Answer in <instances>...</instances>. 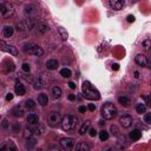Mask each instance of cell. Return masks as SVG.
I'll use <instances>...</instances> for the list:
<instances>
[{
  "label": "cell",
  "instance_id": "1",
  "mask_svg": "<svg viewBox=\"0 0 151 151\" xmlns=\"http://www.w3.org/2000/svg\"><path fill=\"white\" fill-rule=\"evenodd\" d=\"M81 91H83V94L86 99H90V100H98L100 98V93L99 91L93 86L91 85L90 81H84L83 85H81Z\"/></svg>",
  "mask_w": 151,
  "mask_h": 151
},
{
  "label": "cell",
  "instance_id": "2",
  "mask_svg": "<svg viewBox=\"0 0 151 151\" xmlns=\"http://www.w3.org/2000/svg\"><path fill=\"white\" fill-rule=\"evenodd\" d=\"M60 125L61 129L64 131H70V130H74L78 125V118L73 114H66L61 118L60 120Z\"/></svg>",
  "mask_w": 151,
  "mask_h": 151
},
{
  "label": "cell",
  "instance_id": "3",
  "mask_svg": "<svg viewBox=\"0 0 151 151\" xmlns=\"http://www.w3.org/2000/svg\"><path fill=\"white\" fill-rule=\"evenodd\" d=\"M100 113L101 116L105 118V119H113L116 116H117V107L112 104V103H105L103 106H101V110H100Z\"/></svg>",
  "mask_w": 151,
  "mask_h": 151
},
{
  "label": "cell",
  "instance_id": "4",
  "mask_svg": "<svg viewBox=\"0 0 151 151\" xmlns=\"http://www.w3.org/2000/svg\"><path fill=\"white\" fill-rule=\"evenodd\" d=\"M25 51H26V52H28L29 54L35 55V57H40V55H42V54H44L42 48H41L39 45L34 44V42H29V44L25 45Z\"/></svg>",
  "mask_w": 151,
  "mask_h": 151
},
{
  "label": "cell",
  "instance_id": "5",
  "mask_svg": "<svg viewBox=\"0 0 151 151\" xmlns=\"http://www.w3.org/2000/svg\"><path fill=\"white\" fill-rule=\"evenodd\" d=\"M61 118H60V113L57 112V111H51L47 116V124L50 126H57L59 123H60Z\"/></svg>",
  "mask_w": 151,
  "mask_h": 151
},
{
  "label": "cell",
  "instance_id": "6",
  "mask_svg": "<svg viewBox=\"0 0 151 151\" xmlns=\"http://www.w3.org/2000/svg\"><path fill=\"white\" fill-rule=\"evenodd\" d=\"M60 146L65 151H70L74 146V139L72 137H64V138L60 139Z\"/></svg>",
  "mask_w": 151,
  "mask_h": 151
},
{
  "label": "cell",
  "instance_id": "7",
  "mask_svg": "<svg viewBox=\"0 0 151 151\" xmlns=\"http://www.w3.org/2000/svg\"><path fill=\"white\" fill-rule=\"evenodd\" d=\"M0 50L1 51H5V52H7V53H9L12 55H18L17 47H14L13 45H9V44H7L5 41H0Z\"/></svg>",
  "mask_w": 151,
  "mask_h": 151
},
{
  "label": "cell",
  "instance_id": "8",
  "mask_svg": "<svg viewBox=\"0 0 151 151\" xmlns=\"http://www.w3.org/2000/svg\"><path fill=\"white\" fill-rule=\"evenodd\" d=\"M119 123L123 127H130L132 125V117L130 114H123L119 118Z\"/></svg>",
  "mask_w": 151,
  "mask_h": 151
},
{
  "label": "cell",
  "instance_id": "9",
  "mask_svg": "<svg viewBox=\"0 0 151 151\" xmlns=\"http://www.w3.org/2000/svg\"><path fill=\"white\" fill-rule=\"evenodd\" d=\"M0 151H18V149L12 140H7L0 146Z\"/></svg>",
  "mask_w": 151,
  "mask_h": 151
},
{
  "label": "cell",
  "instance_id": "10",
  "mask_svg": "<svg viewBox=\"0 0 151 151\" xmlns=\"http://www.w3.org/2000/svg\"><path fill=\"white\" fill-rule=\"evenodd\" d=\"M14 91H15V93H17L18 96H24V94L26 93V88H25V86H24L20 81H17V83H15Z\"/></svg>",
  "mask_w": 151,
  "mask_h": 151
},
{
  "label": "cell",
  "instance_id": "11",
  "mask_svg": "<svg viewBox=\"0 0 151 151\" xmlns=\"http://www.w3.org/2000/svg\"><path fill=\"white\" fill-rule=\"evenodd\" d=\"M110 6L113 8V9H122L124 7V1L123 0H110Z\"/></svg>",
  "mask_w": 151,
  "mask_h": 151
},
{
  "label": "cell",
  "instance_id": "12",
  "mask_svg": "<svg viewBox=\"0 0 151 151\" xmlns=\"http://www.w3.org/2000/svg\"><path fill=\"white\" fill-rule=\"evenodd\" d=\"M34 27L37 28V33H39V34H44L45 32L48 31V26L44 22H38V24H35Z\"/></svg>",
  "mask_w": 151,
  "mask_h": 151
},
{
  "label": "cell",
  "instance_id": "13",
  "mask_svg": "<svg viewBox=\"0 0 151 151\" xmlns=\"http://www.w3.org/2000/svg\"><path fill=\"white\" fill-rule=\"evenodd\" d=\"M134 60H136V63L139 66H145L147 64V59H146V57L144 54H137L136 58H134Z\"/></svg>",
  "mask_w": 151,
  "mask_h": 151
},
{
  "label": "cell",
  "instance_id": "14",
  "mask_svg": "<svg viewBox=\"0 0 151 151\" xmlns=\"http://www.w3.org/2000/svg\"><path fill=\"white\" fill-rule=\"evenodd\" d=\"M27 123H28V124H32V125L38 124V123H39V116L35 114V113L28 114V117H27Z\"/></svg>",
  "mask_w": 151,
  "mask_h": 151
},
{
  "label": "cell",
  "instance_id": "15",
  "mask_svg": "<svg viewBox=\"0 0 151 151\" xmlns=\"http://www.w3.org/2000/svg\"><path fill=\"white\" fill-rule=\"evenodd\" d=\"M90 127H91V120H86V122L81 125V127L79 129V134H85V133L90 130Z\"/></svg>",
  "mask_w": 151,
  "mask_h": 151
},
{
  "label": "cell",
  "instance_id": "16",
  "mask_svg": "<svg viewBox=\"0 0 151 151\" xmlns=\"http://www.w3.org/2000/svg\"><path fill=\"white\" fill-rule=\"evenodd\" d=\"M35 144H37V139L29 137V138H27V140H26V143H25V147H26L27 150H32V149L35 146Z\"/></svg>",
  "mask_w": 151,
  "mask_h": 151
},
{
  "label": "cell",
  "instance_id": "17",
  "mask_svg": "<svg viewBox=\"0 0 151 151\" xmlns=\"http://www.w3.org/2000/svg\"><path fill=\"white\" fill-rule=\"evenodd\" d=\"M76 151H90V146L85 142H80L76 145Z\"/></svg>",
  "mask_w": 151,
  "mask_h": 151
},
{
  "label": "cell",
  "instance_id": "18",
  "mask_svg": "<svg viewBox=\"0 0 151 151\" xmlns=\"http://www.w3.org/2000/svg\"><path fill=\"white\" fill-rule=\"evenodd\" d=\"M32 130V132L34 133V134H41L42 132H44V125L42 124H34V126L31 129Z\"/></svg>",
  "mask_w": 151,
  "mask_h": 151
},
{
  "label": "cell",
  "instance_id": "19",
  "mask_svg": "<svg viewBox=\"0 0 151 151\" xmlns=\"http://www.w3.org/2000/svg\"><path fill=\"white\" fill-rule=\"evenodd\" d=\"M38 103H39L41 106H45V105L48 103V97H47V94L40 93V94L38 96Z\"/></svg>",
  "mask_w": 151,
  "mask_h": 151
},
{
  "label": "cell",
  "instance_id": "20",
  "mask_svg": "<svg viewBox=\"0 0 151 151\" xmlns=\"http://www.w3.org/2000/svg\"><path fill=\"white\" fill-rule=\"evenodd\" d=\"M117 144H118V147H119V149H125V147L127 146V139H126V137H125V136H120V137L118 138Z\"/></svg>",
  "mask_w": 151,
  "mask_h": 151
},
{
  "label": "cell",
  "instance_id": "21",
  "mask_svg": "<svg viewBox=\"0 0 151 151\" xmlns=\"http://www.w3.org/2000/svg\"><path fill=\"white\" fill-rule=\"evenodd\" d=\"M2 14H4V17H5V18L12 17V15L14 14V9H13V7H12L11 5H9V6H5V9H4Z\"/></svg>",
  "mask_w": 151,
  "mask_h": 151
},
{
  "label": "cell",
  "instance_id": "22",
  "mask_svg": "<svg viewBox=\"0 0 151 151\" xmlns=\"http://www.w3.org/2000/svg\"><path fill=\"white\" fill-rule=\"evenodd\" d=\"M46 67L48 70H55L58 67V61L55 59H50L46 61Z\"/></svg>",
  "mask_w": 151,
  "mask_h": 151
},
{
  "label": "cell",
  "instance_id": "23",
  "mask_svg": "<svg viewBox=\"0 0 151 151\" xmlns=\"http://www.w3.org/2000/svg\"><path fill=\"white\" fill-rule=\"evenodd\" d=\"M33 86H34V88H37V90H39V88H41V87L44 86V80L41 79L40 76H38V77L34 79V81H33Z\"/></svg>",
  "mask_w": 151,
  "mask_h": 151
},
{
  "label": "cell",
  "instance_id": "24",
  "mask_svg": "<svg viewBox=\"0 0 151 151\" xmlns=\"http://www.w3.org/2000/svg\"><path fill=\"white\" fill-rule=\"evenodd\" d=\"M12 113H13V116H14V117L20 118V117H22V116H24V110L18 105V106H15V107L12 110Z\"/></svg>",
  "mask_w": 151,
  "mask_h": 151
},
{
  "label": "cell",
  "instance_id": "25",
  "mask_svg": "<svg viewBox=\"0 0 151 151\" xmlns=\"http://www.w3.org/2000/svg\"><path fill=\"white\" fill-rule=\"evenodd\" d=\"M142 137V131H139V130H132L131 132H130V138L132 139V140H138L139 138Z\"/></svg>",
  "mask_w": 151,
  "mask_h": 151
},
{
  "label": "cell",
  "instance_id": "26",
  "mask_svg": "<svg viewBox=\"0 0 151 151\" xmlns=\"http://www.w3.org/2000/svg\"><path fill=\"white\" fill-rule=\"evenodd\" d=\"M118 101H119V104H122V105H123V106H125V107L130 106V104H131L130 98H127V97H125V96L119 97V98H118Z\"/></svg>",
  "mask_w": 151,
  "mask_h": 151
},
{
  "label": "cell",
  "instance_id": "27",
  "mask_svg": "<svg viewBox=\"0 0 151 151\" xmlns=\"http://www.w3.org/2000/svg\"><path fill=\"white\" fill-rule=\"evenodd\" d=\"M52 94H53V98H54V99L60 98V96H61V90H60V87L53 86V87H52Z\"/></svg>",
  "mask_w": 151,
  "mask_h": 151
},
{
  "label": "cell",
  "instance_id": "28",
  "mask_svg": "<svg viewBox=\"0 0 151 151\" xmlns=\"http://www.w3.org/2000/svg\"><path fill=\"white\" fill-rule=\"evenodd\" d=\"M2 33H4V35L7 37V38L12 37V34H13V27H11V26H5L4 29H2Z\"/></svg>",
  "mask_w": 151,
  "mask_h": 151
},
{
  "label": "cell",
  "instance_id": "29",
  "mask_svg": "<svg viewBox=\"0 0 151 151\" xmlns=\"http://www.w3.org/2000/svg\"><path fill=\"white\" fill-rule=\"evenodd\" d=\"M58 32H59V34H60V37H61V39L63 40H67V38H68V34H67V32H66V29L64 28V27H58Z\"/></svg>",
  "mask_w": 151,
  "mask_h": 151
},
{
  "label": "cell",
  "instance_id": "30",
  "mask_svg": "<svg viewBox=\"0 0 151 151\" xmlns=\"http://www.w3.org/2000/svg\"><path fill=\"white\" fill-rule=\"evenodd\" d=\"M136 111H137V113H139V114L145 113V111H146V105L143 104V103L137 104V106H136Z\"/></svg>",
  "mask_w": 151,
  "mask_h": 151
},
{
  "label": "cell",
  "instance_id": "31",
  "mask_svg": "<svg viewBox=\"0 0 151 151\" xmlns=\"http://www.w3.org/2000/svg\"><path fill=\"white\" fill-rule=\"evenodd\" d=\"M25 106H26V109H27V110H34L37 105H35L34 100H32V99H27V100H26V103H25Z\"/></svg>",
  "mask_w": 151,
  "mask_h": 151
},
{
  "label": "cell",
  "instance_id": "32",
  "mask_svg": "<svg viewBox=\"0 0 151 151\" xmlns=\"http://www.w3.org/2000/svg\"><path fill=\"white\" fill-rule=\"evenodd\" d=\"M60 74L63 76V77H65V78H70L71 76H72V72H71V70L70 68H63L61 71H60Z\"/></svg>",
  "mask_w": 151,
  "mask_h": 151
},
{
  "label": "cell",
  "instance_id": "33",
  "mask_svg": "<svg viewBox=\"0 0 151 151\" xmlns=\"http://www.w3.org/2000/svg\"><path fill=\"white\" fill-rule=\"evenodd\" d=\"M99 138H100V140H107L109 133H107L105 130H101V131L99 132Z\"/></svg>",
  "mask_w": 151,
  "mask_h": 151
},
{
  "label": "cell",
  "instance_id": "34",
  "mask_svg": "<svg viewBox=\"0 0 151 151\" xmlns=\"http://www.w3.org/2000/svg\"><path fill=\"white\" fill-rule=\"evenodd\" d=\"M110 131H111V133H112L113 136H118V134H119V129H118L116 125H112V126L110 127Z\"/></svg>",
  "mask_w": 151,
  "mask_h": 151
},
{
  "label": "cell",
  "instance_id": "35",
  "mask_svg": "<svg viewBox=\"0 0 151 151\" xmlns=\"http://www.w3.org/2000/svg\"><path fill=\"white\" fill-rule=\"evenodd\" d=\"M29 68H31V67H29V65H28L27 63H24V64L21 65V70H22L24 72H26V73L29 72Z\"/></svg>",
  "mask_w": 151,
  "mask_h": 151
},
{
  "label": "cell",
  "instance_id": "36",
  "mask_svg": "<svg viewBox=\"0 0 151 151\" xmlns=\"http://www.w3.org/2000/svg\"><path fill=\"white\" fill-rule=\"evenodd\" d=\"M24 134H25V137H26V138H29V137L33 134V132H32V130H31V129L26 127V129H25V133H24Z\"/></svg>",
  "mask_w": 151,
  "mask_h": 151
},
{
  "label": "cell",
  "instance_id": "37",
  "mask_svg": "<svg viewBox=\"0 0 151 151\" xmlns=\"http://www.w3.org/2000/svg\"><path fill=\"white\" fill-rule=\"evenodd\" d=\"M150 44H151V41H150V39H146L144 42H143V47H144V50H149V47H150Z\"/></svg>",
  "mask_w": 151,
  "mask_h": 151
},
{
  "label": "cell",
  "instance_id": "38",
  "mask_svg": "<svg viewBox=\"0 0 151 151\" xmlns=\"http://www.w3.org/2000/svg\"><path fill=\"white\" fill-rule=\"evenodd\" d=\"M144 120L146 124H150L151 123V113H146L145 117H144Z\"/></svg>",
  "mask_w": 151,
  "mask_h": 151
},
{
  "label": "cell",
  "instance_id": "39",
  "mask_svg": "<svg viewBox=\"0 0 151 151\" xmlns=\"http://www.w3.org/2000/svg\"><path fill=\"white\" fill-rule=\"evenodd\" d=\"M48 151H60V147H59V145H52V146H50V149H48Z\"/></svg>",
  "mask_w": 151,
  "mask_h": 151
},
{
  "label": "cell",
  "instance_id": "40",
  "mask_svg": "<svg viewBox=\"0 0 151 151\" xmlns=\"http://www.w3.org/2000/svg\"><path fill=\"white\" fill-rule=\"evenodd\" d=\"M88 132H90V136H91V137H94V136L97 134L96 129H90V130H88Z\"/></svg>",
  "mask_w": 151,
  "mask_h": 151
},
{
  "label": "cell",
  "instance_id": "41",
  "mask_svg": "<svg viewBox=\"0 0 151 151\" xmlns=\"http://www.w3.org/2000/svg\"><path fill=\"white\" fill-rule=\"evenodd\" d=\"M12 99H13V94H12L11 92H8V93L6 94V100H8V101H9V100H12Z\"/></svg>",
  "mask_w": 151,
  "mask_h": 151
},
{
  "label": "cell",
  "instance_id": "42",
  "mask_svg": "<svg viewBox=\"0 0 151 151\" xmlns=\"http://www.w3.org/2000/svg\"><path fill=\"white\" fill-rule=\"evenodd\" d=\"M78 110H79V112H80V113H85L87 109H86L85 106H79V107H78Z\"/></svg>",
  "mask_w": 151,
  "mask_h": 151
},
{
  "label": "cell",
  "instance_id": "43",
  "mask_svg": "<svg viewBox=\"0 0 151 151\" xmlns=\"http://www.w3.org/2000/svg\"><path fill=\"white\" fill-rule=\"evenodd\" d=\"M19 130H20V125H19V124H14V125H13V131H14V132H18Z\"/></svg>",
  "mask_w": 151,
  "mask_h": 151
},
{
  "label": "cell",
  "instance_id": "44",
  "mask_svg": "<svg viewBox=\"0 0 151 151\" xmlns=\"http://www.w3.org/2000/svg\"><path fill=\"white\" fill-rule=\"evenodd\" d=\"M126 19H127V21H129V22H133V21H134V17H133V15H131V14H130V15H127V18H126Z\"/></svg>",
  "mask_w": 151,
  "mask_h": 151
},
{
  "label": "cell",
  "instance_id": "45",
  "mask_svg": "<svg viewBox=\"0 0 151 151\" xmlns=\"http://www.w3.org/2000/svg\"><path fill=\"white\" fill-rule=\"evenodd\" d=\"M2 127H4L5 130H6L7 127H8V122H7L6 119H4V122H2Z\"/></svg>",
  "mask_w": 151,
  "mask_h": 151
},
{
  "label": "cell",
  "instance_id": "46",
  "mask_svg": "<svg viewBox=\"0 0 151 151\" xmlns=\"http://www.w3.org/2000/svg\"><path fill=\"white\" fill-rule=\"evenodd\" d=\"M90 111H94V109H96V105L94 104H88V107H87Z\"/></svg>",
  "mask_w": 151,
  "mask_h": 151
},
{
  "label": "cell",
  "instance_id": "47",
  "mask_svg": "<svg viewBox=\"0 0 151 151\" xmlns=\"http://www.w3.org/2000/svg\"><path fill=\"white\" fill-rule=\"evenodd\" d=\"M68 100H71V101L76 100V94H68Z\"/></svg>",
  "mask_w": 151,
  "mask_h": 151
},
{
  "label": "cell",
  "instance_id": "48",
  "mask_svg": "<svg viewBox=\"0 0 151 151\" xmlns=\"http://www.w3.org/2000/svg\"><path fill=\"white\" fill-rule=\"evenodd\" d=\"M103 151H114V149H113V147H111V146H106V147H104V149H103Z\"/></svg>",
  "mask_w": 151,
  "mask_h": 151
},
{
  "label": "cell",
  "instance_id": "49",
  "mask_svg": "<svg viewBox=\"0 0 151 151\" xmlns=\"http://www.w3.org/2000/svg\"><path fill=\"white\" fill-rule=\"evenodd\" d=\"M144 99H145V101H146L145 105H149V104H150V97H149V96H145Z\"/></svg>",
  "mask_w": 151,
  "mask_h": 151
},
{
  "label": "cell",
  "instance_id": "50",
  "mask_svg": "<svg viewBox=\"0 0 151 151\" xmlns=\"http://www.w3.org/2000/svg\"><path fill=\"white\" fill-rule=\"evenodd\" d=\"M68 86H70L71 88H76V84H74L73 81H70V83H68Z\"/></svg>",
  "mask_w": 151,
  "mask_h": 151
},
{
  "label": "cell",
  "instance_id": "51",
  "mask_svg": "<svg viewBox=\"0 0 151 151\" xmlns=\"http://www.w3.org/2000/svg\"><path fill=\"white\" fill-rule=\"evenodd\" d=\"M4 9H5V5L0 2V13H2V12H4Z\"/></svg>",
  "mask_w": 151,
  "mask_h": 151
},
{
  "label": "cell",
  "instance_id": "52",
  "mask_svg": "<svg viewBox=\"0 0 151 151\" xmlns=\"http://www.w3.org/2000/svg\"><path fill=\"white\" fill-rule=\"evenodd\" d=\"M134 76H136V78H138V77H139V73L136 71V72H134Z\"/></svg>",
  "mask_w": 151,
  "mask_h": 151
},
{
  "label": "cell",
  "instance_id": "53",
  "mask_svg": "<svg viewBox=\"0 0 151 151\" xmlns=\"http://www.w3.org/2000/svg\"><path fill=\"white\" fill-rule=\"evenodd\" d=\"M37 151H41V149H38V150H37Z\"/></svg>",
  "mask_w": 151,
  "mask_h": 151
}]
</instances>
